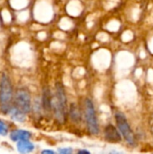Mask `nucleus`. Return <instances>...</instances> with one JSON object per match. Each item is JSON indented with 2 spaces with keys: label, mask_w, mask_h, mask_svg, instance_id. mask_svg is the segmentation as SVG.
Instances as JSON below:
<instances>
[{
  "label": "nucleus",
  "mask_w": 153,
  "mask_h": 154,
  "mask_svg": "<svg viewBox=\"0 0 153 154\" xmlns=\"http://www.w3.org/2000/svg\"><path fill=\"white\" fill-rule=\"evenodd\" d=\"M52 111L60 123H64L67 116V97L63 85L57 82L55 85V95L52 97Z\"/></svg>",
  "instance_id": "nucleus-1"
},
{
  "label": "nucleus",
  "mask_w": 153,
  "mask_h": 154,
  "mask_svg": "<svg viewBox=\"0 0 153 154\" xmlns=\"http://www.w3.org/2000/svg\"><path fill=\"white\" fill-rule=\"evenodd\" d=\"M13 86L9 77L3 73L0 78V110L3 114H8L12 107Z\"/></svg>",
  "instance_id": "nucleus-2"
},
{
  "label": "nucleus",
  "mask_w": 153,
  "mask_h": 154,
  "mask_svg": "<svg viewBox=\"0 0 153 154\" xmlns=\"http://www.w3.org/2000/svg\"><path fill=\"white\" fill-rule=\"evenodd\" d=\"M85 118L89 132L92 134H97L99 133V126L93 102L89 98L85 100Z\"/></svg>",
  "instance_id": "nucleus-3"
},
{
  "label": "nucleus",
  "mask_w": 153,
  "mask_h": 154,
  "mask_svg": "<svg viewBox=\"0 0 153 154\" xmlns=\"http://www.w3.org/2000/svg\"><path fill=\"white\" fill-rule=\"evenodd\" d=\"M115 122H116L117 127H118L119 131L121 132L122 135L124 136V138L125 139V141L130 145H134L135 144V137H134V134H133L124 115L122 114L121 112H117L115 114Z\"/></svg>",
  "instance_id": "nucleus-4"
},
{
  "label": "nucleus",
  "mask_w": 153,
  "mask_h": 154,
  "mask_svg": "<svg viewBox=\"0 0 153 154\" xmlns=\"http://www.w3.org/2000/svg\"><path fill=\"white\" fill-rule=\"evenodd\" d=\"M14 106L25 114L31 111V95L26 88H19L16 90Z\"/></svg>",
  "instance_id": "nucleus-5"
},
{
  "label": "nucleus",
  "mask_w": 153,
  "mask_h": 154,
  "mask_svg": "<svg viewBox=\"0 0 153 154\" xmlns=\"http://www.w3.org/2000/svg\"><path fill=\"white\" fill-rule=\"evenodd\" d=\"M104 134H105V139L111 143H118L122 141V137L119 132L113 125H106Z\"/></svg>",
  "instance_id": "nucleus-6"
},
{
  "label": "nucleus",
  "mask_w": 153,
  "mask_h": 154,
  "mask_svg": "<svg viewBox=\"0 0 153 154\" xmlns=\"http://www.w3.org/2000/svg\"><path fill=\"white\" fill-rule=\"evenodd\" d=\"M42 107L46 112H50L52 110V97L50 90L48 87H44L42 89V97H41Z\"/></svg>",
  "instance_id": "nucleus-7"
},
{
  "label": "nucleus",
  "mask_w": 153,
  "mask_h": 154,
  "mask_svg": "<svg viewBox=\"0 0 153 154\" xmlns=\"http://www.w3.org/2000/svg\"><path fill=\"white\" fill-rule=\"evenodd\" d=\"M32 137V134L25 130H14L10 134V139L13 142H18L21 140H29Z\"/></svg>",
  "instance_id": "nucleus-8"
},
{
  "label": "nucleus",
  "mask_w": 153,
  "mask_h": 154,
  "mask_svg": "<svg viewBox=\"0 0 153 154\" xmlns=\"http://www.w3.org/2000/svg\"><path fill=\"white\" fill-rule=\"evenodd\" d=\"M8 114L10 115L11 118L16 122H19V123H23L25 121V116L26 114L23 113V111H21L19 108H17L15 106H12L8 112Z\"/></svg>",
  "instance_id": "nucleus-9"
},
{
  "label": "nucleus",
  "mask_w": 153,
  "mask_h": 154,
  "mask_svg": "<svg viewBox=\"0 0 153 154\" xmlns=\"http://www.w3.org/2000/svg\"><path fill=\"white\" fill-rule=\"evenodd\" d=\"M34 150V145L28 140H21L17 142V151L21 153H29Z\"/></svg>",
  "instance_id": "nucleus-10"
},
{
  "label": "nucleus",
  "mask_w": 153,
  "mask_h": 154,
  "mask_svg": "<svg viewBox=\"0 0 153 154\" xmlns=\"http://www.w3.org/2000/svg\"><path fill=\"white\" fill-rule=\"evenodd\" d=\"M69 116L71 120L75 123H79L81 121V114L76 104H71L69 106Z\"/></svg>",
  "instance_id": "nucleus-11"
},
{
  "label": "nucleus",
  "mask_w": 153,
  "mask_h": 154,
  "mask_svg": "<svg viewBox=\"0 0 153 154\" xmlns=\"http://www.w3.org/2000/svg\"><path fill=\"white\" fill-rule=\"evenodd\" d=\"M8 133V128L6 126V125L0 119V135L2 136H5Z\"/></svg>",
  "instance_id": "nucleus-12"
},
{
  "label": "nucleus",
  "mask_w": 153,
  "mask_h": 154,
  "mask_svg": "<svg viewBox=\"0 0 153 154\" xmlns=\"http://www.w3.org/2000/svg\"><path fill=\"white\" fill-rule=\"evenodd\" d=\"M59 152H60L61 154H69L72 152V150L70 148H64V149H60Z\"/></svg>",
  "instance_id": "nucleus-13"
},
{
  "label": "nucleus",
  "mask_w": 153,
  "mask_h": 154,
  "mask_svg": "<svg viewBox=\"0 0 153 154\" xmlns=\"http://www.w3.org/2000/svg\"><path fill=\"white\" fill-rule=\"evenodd\" d=\"M41 153H50V154H54L55 152H53V151H50V150H44V151H42L41 152Z\"/></svg>",
  "instance_id": "nucleus-14"
},
{
  "label": "nucleus",
  "mask_w": 153,
  "mask_h": 154,
  "mask_svg": "<svg viewBox=\"0 0 153 154\" xmlns=\"http://www.w3.org/2000/svg\"><path fill=\"white\" fill-rule=\"evenodd\" d=\"M78 153H86V154H89L90 152L88 151H78Z\"/></svg>",
  "instance_id": "nucleus-15"
}]
</instances>
